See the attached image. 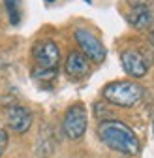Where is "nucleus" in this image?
<instances>
[{"mask_svg": "<svg viewBox=\"0 0 154 158\" xmlns=\"http://www.w3.org/2000/svg\"><path fill=\"white\" fill-rule=\"evenodd\" d=\"M98 137L107 149H111L115 152H120L124 156H137L141 152V141H139L137 134L126 123L119 121V118L100 121Z\"/></svg>", "mask_w": 154, "mask_h": 158, "instance_id": "f257e3e1", "label": "nucleus"}, {"mask_svg": "<svg viewBox=\"0 0 154 158\" xmlns=\"http://www.w3.org/2000/svg\"><path fill=\"white\" fill-rule=\"evenodd\" d=\"M143 87L136 81H128V79H120V81L107 83L102 90L103 100L111 106L117 107H133L143 100Z\"/></svg>", "mask_w": 154, "mask_h": 158, "instance_id": "f03ea898", "label": "nucleus"}, {"mask_svg": "<svg viewBox=\"0 0 154 158\" xmlns=\"http://www.w3.org/2000/svg\"><path fill=\"white\" fill-rule=\"evenodd\" d=\"M88 126V113L83 104H73L66 109L62 118V132L68 139L77 141L81 139Z\"/></svg>", "mask_w": 154, "mask_h": 158, "instance_id": "7ed1b4c3", "label": "nucleus"}, {"mask_svg": "<svg viewBox=\"0 0 154 158\" xmlns=\"http://www.w3.org/2000/svg\"><path fill=\"white\" fill-rule=\"evenodd\" d=\"M73 38H75L77 45H79L81 53H83V55L88 58V60H92V62H98V64L105 60V55H107V51H105V45L102 44V40H100L98 36H96L92 30L79 27V28H75V32H73Z\"/></svg>", "mask_w": 154, "mask_h": 158, "instance_id": "20e7f679", "label": "nucleus"}, {"mask_svg": "<svg viewBox=\"0 0 154 158\" xmlns=\"http://www.w3.org/2000/svg\"><path fill=\"white\" fill-rule=\"evenodd\" d=\"M120 64L124 68V72L133 77V79H141L147 75L148 72V66L152 64V58L147 56V51L145 49H133V47H128L120 53Z\"/></svg>", "mask_w": 154, "mask_h": 158, "instance_id": "39448f33", "label": "nucleus"}, {"mask_svg": "<svg viewBox=\"0 0 154 158\" xmlns=\"http://www.w3.org/2000/svg\"><path fill=\"white\" fill-rule=\"evenodd\" d=\"M32 56L42 70H56L60 62V47L53 40H42L32 49Z\"/></svg>", "mask_w": 154, "mask_h": 158, "instance_id": "423d86ee", "label": "nucleus"}, {"mask_svg": "<svg viewBox=\"0 0 154 158\" xmlns=\"http://www.w3.org/2000/svg\"><path fill=\"white\" fill-rule=\"evenodd\" d=\"M34 117L25 106H10L6 111V124L13 134H26L32 126Z\"/></svg>", "mask_w": 154, "mask_h": 158, "instance_id": "0eeeda50", "label": "nucleus"}, {"mask_svg": "<svg viewBox=\"0 0 154 158\" xmlns=\"http://www.w3.org/2000/svg\"><path fill=\"white\" fill-rule=\"evenodd\" d=\"M64 72L71 79H83L90 72V60L81 51H70L64 62Z\"/></svg>", "mask_w": 154, "mask_h": 158, "instance_id": "6e6552de", "label": "nucleus"}, {"mask_svg": "<svg viewBox=\"0 0 154 158\" xmlns=\"http://www.w3.org/2000/svg\"><path fill=\"white\" fill-rule=\"evenodd\" d=\"M128 23L136 28V30H147L154 23V15L152 8H132L128 13Z\"/></svg>", "mask_w": 154, "mask_h": 158, "instance_id": "1a4fd4ad", "label": "nucleus"}, {"mask_svg": "<svg viewBox=\"0 0 154 158\" xmlns=\"http://www.w3.org/2000/svg\"><path fill=\"white\" fill-rule=\"evenodd\" d=\"M4 6L8 11V19L13 27H17L21 23V0H4Z\"/></svg>", "mask_w": 154, "mask_h": 158, "instance_id": "9d476101", "label": "nucleus"}, {"mask_svg": "<svg viewBox=\"0 0 154 158\" xmlns=\"http://www.w3.org/2000/svg\"><path fill=\"white\" fill-rule=\"evenodd\" d=\"M34 77L40 79V81H53L56 77V70H42V68H36L34 70Z\"/></svg>", "mask_w": 154, "mask_h": 158, "instance_id": "9b49d317", "label": "nucleus"}, {"mask_svg": "<svg viewBox=\"0 0 154 158\" xmlns=\"http://www.w3.org/2000/svg\"><path fill=\"white\" fill-rule=\"evenodd\" d=\"M132 8H150L154 0H126Z\"/></svg>", "mask_w": 154, "mask_h": 158, "instance_id": "f8f14e48", "label": "nucleus"}, {"mask_svg": "<svg viewBox=\"0 0 154 158\" xmlns=\"http://www.w3.org/2000/svg\"><path fill=\"white\" fill-rule=\"evenodd\" d=\"M8 143H10V135H8V132H6V130H0V156L4 154Z\"/></svg>", "mask_w": 154, "mask_h": 158, "instance_id": "ddd939ff", "label": "nucleus"}, {"mask_svg": "<svg viewBox=\"0 0 154 158\" xmlns=\"http://www.w3.org/2000/svg\"><path fill=\"white\" fill-rule=\"evenodd\" d=\"M148 40H150V45L154 47V25H152V28H150V34H148Z\"/></svg>", "mask_w": 154, "mask_h": 158, "instance_id": "4468645a", "label": "nucleus"}, {"mask_svg": "<svg viewBox=\"0 0 154 158\" xmlns=\"http://www.w3.org/2000/svg\"><path fill=\"white\" fill-rule=\"evenodd\" d=\"M85 2H87V4H90V2H92V0H85Z\"/></svg>", "mask_w": 154, "mask_h": 158, "instance_id": "2eb2a0df", "label": "nucleus"}, {"mask_svg": "<svg viewBox=\"0 0 154 158\" xmlns=\"http://www.w3.org/2000/svg\"><path fill=\"white\" fill-rule=\"evenodd\" d=\"M152 132H154V123H152Z\"/></svg>", "mask_w": 154, "mask_h": 158, "instance_id": "dca6fc26", "label": "nucleus"}, {"mask_svg": "<svg viewBox=\"0 0 154 158\" xmlns=\"http://www.w3.org/2000/svg\"><path fill=\"white\" fill-rule=\"evenodd\" d=\"M47 2H55V0H47Z\"/></svg>", "mask_w": 154, "mask_h": 158, "instance_id": "f3484780", "label": "nucleus"}]
</instances>
